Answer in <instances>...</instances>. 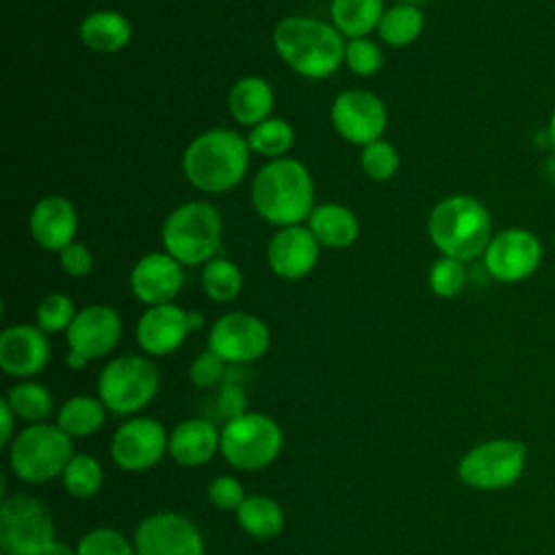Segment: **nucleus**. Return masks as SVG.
Returning <instances> with one entry per match:
<instances>
[{
  "label": "nucleus",
  "mask_w": 555,
  "mask_h": 555,
  "mask_svg": "<svg viewBox=\"0 0 555 555\" xmlns=\"http://www.w3.org/2000/svg\"><path fill=\"white\" fill-rule=\"evenodd\" d=\"M15 414L11 410V405L7 403V399L0 401V421H2V431H0V444H11L13 436V423H15Z\"/></svg>",
  "instance_id": "nucleus-43"
},
{
  "label": "nucleus",
  "mask_w": 555,
  "mask_h": 555,
  "mask_svg": "<svg viewBox=\"0 0 555 555\" xmlns=\"http://www.w3.org/2000/svg\"><path fill=\"white\" fill-rule=\"evenodd\" d=\"M208 499L215 507H219L223 512H236L241 507V503L245 501V492L236 477L221 475V477L212 479V483L208 486Z\"/></svg>",
  "instance_id": "nucleus-40"
},
{
  "label": "nucleus",
  "mask_w": 555,
  "mask_h": 555,
  "mask_svg": "<svg viewBox=\"0 0 555 555\" xmlns=\"http://www.w3.org/2000/svg\"><path fill=\"white\" fill-rule=\"evenodd\" d=\"M308 221L314 238L319 241V245H325V247H336V249L349 247L360 232L356 215L340 204L317 206L310 212Z\"/></svg>",
  "instance_id": "nucleus-23"
},
{
  "label": "nucleus",
  "mask_w": 555,
  "mask_h": 555,
  "mask_svg": "<svg viewBox=\"0 0 555 555\" xmlns=\"http://www.w3.org/2000/svg\"><path fill=\"white\" fill-rule=\"evenodd\" d=\"M104 416L106 405L100 401V397L76 395L61 405L56 414V425L69 438H87L104 425Z\"/></svg>",
  "instance_id": "nucleus-26"
},
{
  "label": "nucleus",
  "mask_w": 555,
  "mask_h": 555,
  "mask_svg": "<svg viewBox=\"0 0 555 555\" xmlns=\"http://www.w3.org/2000/svg\"><path fill=\"white\" fill-rule=\"evenodd\" d=\"M189 375H191V382L197 386V388H215L217 384H221L228 375V369H225V360L219 358L215 351H204L199 353L191 369H189Z\"/></svg>",
  "instance_id": "nucleus-39"
},
{
  "label": "nucleus",
  "mask_w": 555,
  "mask_h": 555,
  "mask_svg": "<svg viewBox=\"0 0 555 555\" xmlns=\"http://www.w3.org/2000/svg\"><path fill=\"white\" fill-rule=\"evenodd\" d=\"M423 24H425V17L421 9H416L414 4H397L384 11L377 30L388 46L401 48V46H410L421 35Z\"/></svg>",
  "instance_id": "nucleus-29"
},
{
  "label": "nucleus",
  "mask_w": 555,
  "mask_h": 555,
  "mask_svg": "<svg viewBox=\"0 0 555 555\" xmlns=\"http://www.w3.org/2000/svg\"><path fill=\"white\" fill-rule=\"evenodd\" d=\"M221 447V431L208 418H186L169 434V455L180 466H202Z\"/></svg>",
  "instance_id": "nucleus-22"
},
{
  "label": "nucleus",
  "mask_w": 555,
  "mask_h": 555,
  "mask_svg": "<svg viewBox=\"0 0 555 555\" xmlns=\"http://www.w3.org/2000/svg\"><path fill=\"white\" fill-rule=\"evenodd\" d=\"M50 509L30 494L7 496L0 505L2 555H43L54 544Z\"/></svg>",
  "instance_id": "nucleus-8"
},
{
  "label": "nucleus",
  "mask_w": 555,
  "mask_h": 555,
  "mask_svg": "<svg viewBox=\"0 0 555 555\" xmlns=\"http://www.w3.org/2000/svg\"><path fill=\"white\" fill-rule=\"evenodd\" d=\"M382 50L369 39H351L345 48V61L358 76H371L382 67Z\"/></svg>",
  "instance_id": "nucleus-38"
},
{
  "label": "nucleus",
  "mask_w": 555,
  "mask_h": 555,
  "mask_svg": "<svg viewBox=\"0 0 555 555\" xmlns=\"http://www.w3.org/2000/svg\"><path fill=\"white\" fill-rule=\"evenodd\" d=\"M163 245L180 264L212 260L221 247L219 210L206 202L182 204L165 219Z\"/></svg>",
  "instance_id": "nucleus-6"
},
{
  "label": "nucleus",
  "mask_w": 555,
  "mask_h": 555,
  "mask_svg": "<svg viewBox=\"0 0 555 555\" xmlns=\"http://www.w3.org/2000/svg\"><path fill=\"white\" fill-rule=\"evenodd\" d=\"M158 392V371L141 356H119L111 360L98 377V397L113 414H134Z\"/></svg>",
  "instance_id": "nucleus-9"
},
{
  "label": "nucleus",
  "mask_w": 555,
  "mask_h": 555,
  "mask_svg": "<svg viewBox=\"0 0 555 555\" xmlns=\"http://www.w3.org/2000/svg\"><path fill=\"white\" fill-rule=\"evenodd\" d=\"M542 243L527 228H505L492 234L486 251V271L505 284L522 282L531 278L542 262Z\"/></svg>",
  "instance_id": "nucleus-11"
},
{
  "label": "nucleus",
  "mask_w": 555,
  "mask_h": 555,
  "mask_svg": "<svg viewBox=\"0 0 555 555\" xmlns=\"http://www.w3.org/2000/svg\"><path fill=\"white\" fill-rule=\"evenodd\" d=\"M132 37L130 22L117 11H93L80 22V39L98 52H117Z\"/></svg>",
  "instance_id": "nucleus-25"
},
{
  "label": "nucleus",
  "mask_w": 555,
  "mask_h": 555,
  "mask_svg": "<svg viewBox=\"0 0 555 555\" xmlns=\"http://www.w3.org/2000/svg\"><path fill=\"white\" fill-rule=\"evenodd\" d=\"M50 358L46 332L35 325H11L0 336V366L13 377H33L41 373Z\"/></svg>",
  "instance_id": "nucleus-17"
},
{
  "label": "nucleus",
  "mask_w": 555,
  "mask_h": 555,
  "mask_svg": "<svg viewBox=\"0 0 555 555\" xmlns=\"http://www.w3.org/2000/svg\"><path fill=\"white\" fill-rule=\"evenodd\" d=\"M43 555H76V548H72L69 544L56 540L54 544H50V548Z\"/></svg>",
  "instance_id": "nucleus-44"
},
{
  "label": "nucleus",
  "mask_w": 555,
  "mask_h": 555,
  "mask_svg": "<svg viewBox=\"0 0 555 555\" xmlns=\"http://www.w3.org/2000/svg\"><path fill=\"white\" fill-rule=\"evenodd\" d=\"M76 555H137V548L119 531L100 527L80 538Z\"/></svg>",
  "instance_id": "nucleus-34"
},
{
  "label": "nucleus",
  "mask_w": 555,
  "mask_h": 555,
  "mask_svg": "<svg viewBox=\"0 0 555 555\" xmlns=\"http://www.w3.org/2000/svg\"><path fill=\"white\" fill-rule=\"evenodd\" d=\"M245 392L243 388L236 384V379H230L225 375V379L221 382L217 395H215V408H217V414H221L228 421L245 414Z\"/></svg>",
  "instance_id": "nucleus-41"
},
{
  "label": "nucleus",
  "mask_w": 555,
  "mask_h": 555,
  "mask_svg": "<svg viewBox=\"0 0 555 555\" xmlns=\"http://www.w3.org/2000/svg\"><path fill=\"white\" fill-rule=\"evenodd\" d=\"M65 362H67V366H69V369H82L89 360H87L85 356L76 353V351H69V353H67V358H65Z\"/></svg>",
  "instance_id": "nucleus-45"
},
{
  "label": "nucleus",
  "mask_w": 555,
  "mask_h": 555,
  "mask_svg": "<svg viewBox=\"0 0 555 555\" xmlns=\"http://www.w3.org/2000/svg\"><path fill=\"white\" fill-rule=\"evenodd\" d=\"M273 46L282 61L306 78H325L345 61L340 33L314 17H286L273 30Z\"/></svg>",
  "instance_id": "nucleus-2"
},
{
  "label": "nucleus",
  "mask_w": 555,
  "mask_h": 555,
  "mask_svg": "<svg viewBox=\"0 0 555 555\" xmlns=\"http://www.w3.org/2000/svg\"><path fill=\"white\" fill-rule=\"evenodd\" d=\"M121 336V319L111 306H87L67 327L69 351L95 360L106 356Z\"/></svg>",
  "instance_id": "nucleus-16"
},
{
  "label": "nucleus",
  "mask_w": 555,
  "mask_h": 555,
  "mask_svg": "<svg viewBox=\"0 0 555 555\" xmlns=\"http://www.w3.org/2000/svg\"><path fill=\"white\" fill-rule=\"evenodd\" d=\"M427 232L442 256L466 262L483 256L492 238V221L479 199L470 195H451L434 206Z\"/></svg>",
  "instance_id": "nucleus-4"
},
{
  "label": "nucleus",
  "mask_w": 555,
  "mask_h": 555,
  "mask_svg": "<svg viewBox=\"0 0 555 555\" xmlns=\"http://www.w3.org/2000/svg\"><path fill=\"white\" fill-rule=\"evenodd\" d=\"M332 124L349 143L369 145L377 141L386 128V106L371 91L349 89L334 100Z\"/></svg>",
  "instance_id": "nucleus-15"
},
{
  "label": "nucleus",
  "mask_w": 555,
  "mask_h": 555,
  "mask_svg": "<svg viewBox=\"0 0 555 555\" xmlns=\"http://www.w3.org/2000/svg\"><path fill=\"white\" fill-rule=\"evenodd\" d=\"M249 163V143L234 130L215 128L199 134L184 152L182 169L186 180L206 193L234 189Z\"/></svg>",
  "instance_id": "nucleus-3"
},
{
  "label": "nucleus",
  "mask_w": 555,
  "mask_h": 555,
  "mask_svg": "<svg viewBox=\"0 0 555 555\" xmlns=\"http://www.w3.org/2000/svg\"><path fill=\"white\" fill-rule=\"evenodd\" d=\"M293 141L295 132L291 124L284 119H264L258 126H254L247 137L249 150L273 158H280L284 152H288Z\"/></svg>",
  "instance_id": "nucleus-33"
},
{
  "label": "nucleus",
  "mask_w": 555,
  "mask_h": 555,
  "mask_svg": "<svg viewBox=\"0 0 555 555\" xmlns=\"http://www.w3.org/2000/svg\"><path fill=\"white\" fill-rule=\"evenodd\" d=\"M529 460V449L516 438H494L468 449L460 464V479L475 490H505L514 486Z\"/></svg>",
  "instance_id": "nucleus-7"
},
{
  "label": "nucleus",
  "mask_w": 555,
  "mask_h": 555,
  "mask_svg": "<svg viewBox=\"0 0 555 555\" xmlns=\"http://www.w3.org/2000/svg\"><path fill=\"white\" fill-rule=\"evenodd\" d=\"M4 399L11 405L13 414L30 425L46 423L52 412V395L46 386L37 382H22L13 386Z\"/></svg>",
  "instance_id": "nucleus-30"
},
{
  "label": "nucleus",
  "mask_w": 555,
  "mask_h": 555,
  "mask_svg": "<svg viewBox=\"0 0 555 555\" xmlns=\"http://www.w3.org/2000/svg\"><path fill=\"white\" fill-rule=\"evenodd\" d=\"M267 260L273 273L286 280H299L314 269L319 260V241L310 228H282L267 247Z\"/></svg>",
  "instance_id": "nucleus-19"
},
{
  "label": "nucleus",
  "mask_w": 555,
  "mask_h": 555,
  "mask_svg": "<svg viewBox=\"0 0 555 555\" xmlns=\"http://www.w3.org/2000/svg\"><path fill=\"white\" fill-rule=\"evenodd\" d=\"M169 451V434L150 416H134L121 423L111 440L113 462L128 470L141 473L156 466Z\"/></svg>",
  "instance_id": "nucleus-12"
},
{
  "label": "nucleus",
  "mask_w": 555,
  "mask_h": 555,
  "mask_svg": "<svg viewBox=\"0 0 555 555\" xmlns=\"http://www.w3.org/2000/svg\"><path fill=\"white\" fill-rule=\"evenodd\" d=\"M184 273L180 269V262L160 251L145 254L130 273V288L132 295L150 306L169 304L182 288Z\"/></svg>",
  "instance_id": "nucleus-18"
},
{
  "label": "nucleus",
  "mask_w": 555,
  "mask_h": 555,
  "mask_svg": "<svg viewBox=\"0 0 555 555\" xmlns=\"http://www.w3.org/2000/svg\"><path fill=\"white\" fill-rule=\"evenodd\" d=\"M466 286V269L462 260L442 256L429 269V288L438 297H455Z\"/></svg>",
  "instance_id": "nucleus-35"
},
{
  "label": "nucleus",
  "mask_w": 555,
  "mask_h": 555,
  "mask_svg": "<svg viewBox=\"0 0 555 555\" xmlns=\"http://www.w3.org/2000/svg\"><path fill=\"white\" fill-rule=\"evenodd\" d=\"M74 317H76L74 301L63 293H50L37 306V325L43 332L67 330Z\"/></svg>",
  "instance_id": "nucleus-37"
},
{
  "label": "nucleus",
  "mask_w": 555,
  "mask_h": 555,
  "mask_svg": "<svg viewBox=\"0 0 555 555\" xmlns=\"http://www.w3.org/2000/svg\"><path fill=\"white\" fill-rule=\"evenodd\" d=\"M191 332L189 312L173 304L150 306L137 323V343L152 356H167L178 349Z\"/></svg>",
  "instance_id": "nucleus-20"
},
{
  "label": "nucleus",
  "mask_w": 555,
  "mask_h": 555,
  "mask_svg": "<svg viewBox=\"0 0 555 555\" xmlns=\"http://www.w3.org/2000/svg\"><path fill=\"white\" fill-rule=\"evenodd\" d=\"M61 267L65 273L82 278L91 273L93 256L82 243H69L67 247L61 249Z\"/></svg>",
  "instance_id": "nucleus-42"
},
{
  "label": "nucleus",
  "mask_w": 555,
  "mask_h": 555,
  "mask_svg": "<svg viewBox=\"0 0 555 555\" xmlns=\"http://www.w3.org/2000/svg\"><path fill=\"white\" fill-rule=\"evenodd\" d=\"M236 520L243 531L258 540H269L278 535L284 527V509L280 503L264 494L245 496L241 507L236 509Z\"/></svg>",
  "instance_id": "nucleus-27"
},
{
  "label": "nucleus",
  "mask_w": 555,
  "mask_h": 555,
  "mask_svg": "<svg viewBox=\"0 0 555 555\" xmlns=\"http://www.w3.org/2000/svg\"><path fill=\"white\" fill-rule=\"evenodd\" d=\"M399 2H403V4H416V2H423V0H399Z\"/></svg>",
  "instance_id": "nucleus-47"
},
{
  "label": "nucleus",
  "mask_w": 555,
  "mask_h": 555,
  "mask_svg": "<svg viewBox=\"0 0 555 555\" xmlns=\"http://www.w3.org/2000/svg\"><path fill=\"white\" fill-rule=\"evenodd\" d=\"M202 288L215 301H232L243 288L241 269L228 258H212L202 271Z\"/></svg>",
  "instance_id": "nucleus-31"
},
{
  "label": "nucleus",
  "mask_w": 555,
  "mask_h": 555,
  "mask_svg": "<svg viewBox=\"0 0 555 555\" xmlns=\"http://www.w3.org/2000/svg\"><path fill=\"white\" fill-rule=\"evenodd\" d=\"M384 0H332V22L340 35L360 39L379 26Z\"/></svg>",
  "instance_id": "nucleus-28"
},
{
  "label": "nucleus",
  "mask_w": 555,
  "mask_h": 555,
  "mask_svg": "<svg viewBox=\"0 0 555 555\" xmlns=\"http://www.w3.org/2000/svg\"><path fill=\"white\" fill-rule=\"evenodd\" d=\"M269 327L254 314L230 312L219 317L208 334V349L230 364H245L269 349Z\"/></svg>",
  "instance_id": "nucleus-14"
},
{
  "label": "nucleus",
  "mask_w": 555,
  "mask_h": 555,
  "mask_svg": "<svg viewBox=\"0 0 555 555\" xmlns=\"http://www.w3.org/2000/svg\"><path fill=\"white\" fill-rule=\"evenodd\" d=\"M228 106L238 124L258 126L273 108V91L267 80L258 76H247L232 87L228 95Z\"/></svg>",
  "instance_id": "nucleus-24"
},
{
  "label": "nucleus",
  "mask_w": 555,
  "mask_h": 555,
  "mask_svg": "<svg viewBox=\"0 0 555 555\" xmlns=\"http://www.w3.org/2000/svg\"><path fill=\"white\" fill-rule=\"evenodd\" d=\"M546 134H548V143H551V147L555 150V108H553V113H551V117H548Z\"/></svg>",
  "instance_id": "nucleus-46"
},
{
  "label": "nucleus",
  "mask_w": 555,
  "mask_h": 555,
  "mask_svg": "<svg viewBox=\"0 0 555 555\" xmlns=\"http://www.w3.org/2000/svg\"><path fill=\"white\" fill-rule=\"evenodd\" d=\"M312 199V178L295 158H275L267 163L251 184L254 208L273 225H299V221L308 219L314 210Z\"/></svg>",
  "instance_id": "nucleus-1"
},
{
  "label": "nucleus",
  "mask_w": 555,
  "mask_h": 555,
  "mask_svg": "<svg viewBox=\"0 0 555 555\" xmlns=\"http://www.w3.org/2000/svg\"><path fill=\"white\" fill-rule=\"evenodd\" d=\"M282 440V429L271 416L245 412L223 425L219 451L234 468L258 470L278 457Z\"/></svg>",
  "instance_id": "nucleus-10"
},
{
  "label": "nucleus",
  "mask_w": 555,
  "mask_h": 555,
  "mask_svg": "<svg viewBox=\"0 0 555 555\" xmlns=\"http://www.w3.org/2000/svg\"><path fill=\"white\" fill-rule=\"evenodd\" d=\"M63 486L76 499L93 496L104 481L102 464L87 453H74L69 464L63 470Z\"/></svg>",
  "instance_id": "nucleus-32"
},
{
  "label": "nucleus",
  "mask_w": 555,
  "mask_h": 555,
  "mask_svg": "<svg viewBox=\"0 0 555 555\" xmlns=\"http://www.w3.org/2000/svg\"><path fill=\"white\" fill-rule=\"evenodd\" d=\"M360 163H362V169L369 178H373L377 182H384V180L395 176V171L399 167V154L392 147V143L377 139V141L362 147Z\"/></svg>",
  "instance_id": "nucleus-36"
},
{
  "label": "nucleus",
  "mask_w": 555,
  "mask_h": 555,
  "mask_svg": "<svg viewBox=\"0 0 555 555\" xmlns=\"http://www.w3.org/2000/svg\"><path fill=\"white\" fill-rule=\"evenodd\" d=\"M132 542L137 555H204L199 529L176 512H158L143 518Z\"/></svg>",
  "instance_id": "nucleus-13"
},
{
  "label": "nucleus",
  "mask_w": 555,
  "mask_h": 555,
  "mask_svg": "<svg viewBox=\"0 0 555 555\" xmlns=\"http://www.w3.org/2000/svg\"><path fill=\"white\" fill-rule=\"evenodd\" d=\"M78 228V217L69 199L61 195H50L37 202L30 212V234L33 238L50 251H61L74 243Z\"/></svg>",
  "instance_id": "nucleus-21"
},
{
  "label": "nucleus",
  "mask_w": 555,
  "mask_h": 555,
  "mask_svg": "<svg viewBox=\"0 0 555 555\" xmlns=\"http://www.w3.org/2000/svg\"><path fill=\"white\" fill-rule=\"evenodd\" d=\"M72 457V438L59 425H28L9 444L11 470L28 483H43L63 475Z\"/></svg>",
  "instance_id": "nucleus-5"
}]
</instances>
